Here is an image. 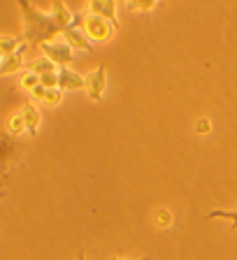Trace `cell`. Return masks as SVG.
I'll use <instances>...</instances> for the list:
<instances>
[{
    "mask_svg": "<svg viewBox=\"0 0 237 260\" xmlns=\"http://www.w3.org/2000/svg\"><path fill=\"white\" fill-rule=\"evenodd\" d=\"M105 88H107V68H105V63H100L96 70L86 75V86H84V91H86V95L91 98L93 103H100Z\"/></svg>",
    "mask_w": 237,
    "mask_h": 260,
    "instance_id": "cell-5",
    "label": "cell"
},
{
    "mask_svg": "<svg viewBox=\"0 0 237 260\" xmlns=\"http://www.w3.org/2000/svg\"><path fill=\"white\" fill-rule=\"evenodd\" d=\"M84 12H79V14H75V19H72V23L68 28H65L61 35H63V40L68 44H70L72 49H81V51H93V44L88 42L86 32H84Z\"/></svg>",
    "mask_w": 237,
    "mask_h": 260,
    "instance_id": "cell-3",
    "label": "cell"
},
{
    "mask_svg": "<svg viewBox=\"0 0 237 260\" xmlns=\"http://www.w3.org/2000/svg\"><path fill=\"white\" fill-rule=\"evenodd\" d=\"M84 32H86L88 42H107L109 38H112L114 32V23L109 21V19H105V16L100 14H84Z\"/></svg>",
    "mask_w": 237,
    "mask_h": 260,
    "instance_id": "cell-2",
    "label": "cell"
},
{
    "mask_svg": "<svg viewBox=\"0 0 237 260\" xmlns=\"http://www.w3.org/2000/svg\"><path fill=\"white\" fill-rule=\"evenodd\" d=\"M40 49H42V54L47 56L49 60H54L58 68H65V65L75 58V49L65 42V40H51V42H44Z\"/></svg>",
    "mask_w": 237,
    "mask_h": 260,
    "instance_id": "cell-4",
    "label": "cell"
},
{
    "mask_svg": "<svg viewBox=\"0 0 237 260\" xmlns=\"http://www.w3.org/2000/svg\"><path fill=\"white\" fill-rule=\"evenodd\" d=\"M121 3H126L130 12H151L158 0H121Z\"/></svg>",
    "mask_w": 237,
    "mask_h": 260,
    "instance_id": "cell-15",
    "label": "cell"
},
{
    "mask_svg": "<svg viewBox=\"0 0 237 260\" xmlns=\"http://www.w3.org/2000/svg\"><path fill=\"white\" fill-rule=\"evenodd\" d=\"M44 93H47V88L42 86V84H38V86L33 88L31 93H28V95H31V100H40V103H42V98H44Z\"/></svg>",
    "mask_w": 237,
    "mask_h": 260,
    "instance_id": "cell-21",
    "label": "cell"
},
{
    "mask_svg": "<svg viewBox=\"0 0 237 260\" xmlns=\"http://www.w3.org/2000/svg\"><path fill=\"white\" fill-rule=\"evenodd\" d=\"M21 133H26V123H23L21 112H19V114H12L10 119H7V135L16 137V135H21Z\"/></svg>",
    "mask_w": 237,
    "mask_h": 260,
    "instance_id": "cell-14",
    "label": "cell"
},
{
    "mask_svg": "<svg viewBox=\"0 0 237 260\" xmlns=\"http://www.w3.org/2000/svg\"><path fill=\"white\" fill-rule=\"evenodd\" d=\"M77 260H86V255H79V258H77Z\"/></svg>",
    "mask_w": 237,
    "mask_h": 260,
    "instance_id": "cell-25",
    "label": "cell"
},
{
    "mask_svg": "<svg viewBox=\"0 0 237 260\" xmlns=\"http://www.w3.org/2000/svg\"><path fill=\"white\" fill-rule=\"evenodd\" d=\"M210 128H212L210 119H200V121H198V133H202V135H205V133H207Z\"/></svg>",
    "mask_w": 237,
    "mask_h": 260,
    "instance_id": "cell-22",
    "label": "cell"
},
{
    "mask_svg": "<svg viewBox=\"0 0 237 260\" xmlns=\"http://www.w3.org/2000/svg\"><path fill=\"white\" fill-rule=\"evenodd\" d=\"M61 100H63V91H61L58 86L47 88V93H44V98H42V103L47 105V107H56V105H61Z\"/></svg>",
    "mask_w": 237,
    "mask_h": 260,
    "instance_id": "cell-18",
    "label": "cell"
},
{
    "mask_svg": "<svg viewBox=\"0 0 237 260\" xmlns=\"http://www.w3.org/2000/svg\"><path fill=\"white\" fill-rule=\"evenodd\" d=\"M21 47H23V38H14V35H0V56H3V58L16 54Z\"/></svg>",
    "mask_w": 237,
    "mask_h": 260,
    "instance_id": "cell-13",
    "label": "cell"
},
{
    "mask_svg": "<svg viewBox=\"0 0 237 260\" xmlns=\"http://www.w3.org/2000/svg\"><path fill=\"white\" fill-rule=\"evenodd\" d=\"M16 3L21 7L23 40H26V44L42 47L44 42H51L56 35H61V28H58V23L54 21L51 12L38 10L31 0H16Z\"/></svg>",
    "mask_w": 237,
    "mask_h": 260,
    "instance_id": "cell-1",
    "label": "cell"
},
{
    "mask_svg": "<svg viewBox=\"0 0 237 260\" xmlns=\"http://www.w3.org/2000/svg\"><path fill=\"white\" fill-rule=\"evenodd\" d=\"M14 156H16V142L12 140V135H0V168H5Z\"/></svg>",
    "mask_w": 237,
    "mask_h": 260,
    "instance_id": "cell-12",
    "label": "cell"
},
{
    "mask_svg": "<svg viewBox=\"0 0 237 260\" xmlns=\"http://www.w3.org/2000/svg\"><path fill=\"white\" fill-rule=\"evenodd\" d=\"M112 260H121V258H112ZM140 260H151V258H149V255H146V258H140Z\"/></svg>",
    "mask_w": 237,
    "mask_h": 260,
    "instance_id": "cell-23",
    "label": "cell"
},
{
    "mask_svg": "<svg viewBox=\"0 0 237 260\" xmlns=\"http://www.w3.org/2000/svg\"><path fill=\"white\" fill-rule=\"evenodd\" d=\"M207 218H226L232 223V230H237V209H214L207 214Z\"/></svg>",
    "mask_w": 237,
    "mask_h": 260,
    "instance_id": "cell-17",
    "label": "cell"
},
{
    "mask_svg": "<svg viewBox=\"0 0 237 260\" xmlns=\"http://www.w3.org/2000/svg\"><path fill=\"white\" fill-rule=\"evenodd\" d=\"M3 60H5V58H3V56H0V70H3Z\"/></svg>",
    "mask_w": 237,
    "mask_h": 260,
    "instance_id": "cell-24",
    "label": "cell"
},
{
    "mask_svg": "<svg viewBox=\"0 0 237 260\" xmlns=\"http://www.w3.org/2000/svg\"><path fill=\"white\" fill-rule=\"evenodd\" d=\"M40 84L44 88H56L58 86V72H47V75L40 77Z\"/></svg>",
    "mask_w": 237,
    "mask_h": 260,
    "instance_id": "cell-19",
    "label": "cell"
},
{
    "mask_svg": "<svg viewBox=\"0 0 237 260\" xmlns=\"http://www.w3.org/2000/svg\"><path fill=\"white\" fill-rule=\"evenodd\" d=\"M158 223H161V228H167V225H172V214H170V211L167 209H161L158 211Z\"/></svg>",
    "mask_w": 237,
    "mask_h": 260,
    "instance_id": "cell-20",
    "label": "cell"
},
{
    "mask_svg": "<svg viewBox=\"0 0 237 260\" xmlns=\"http://www.w3.org/2000/svg\"><path fill=\"white\" fill-rule=\"evenodd\" d=\"M86 86V77H81L79 72L70 70L68 65L58 68V88L61 91H79Z\"/></svg>",
    "mask_w": 237,
    "mask_h": 260,
    "instance_id": "cell-7",
    "label": "cell"
},
{
    "mask_svg": "<svg viewBox=\"0 0 237 260\" xmlns=\"http://www.w3.org/2000/svg\"><path fill=\"white\" fill-rule=\"evenodd\" d=\"M21 116H23V123H26V133L31 137H35V135H38V128H40V121H42V114H40V109L35 107V103H33V100L23 103Z\"/></svg>",
    "mask_w": 237,
    "mask_h": 260,
    "instance_id": "cell-8",
    "label": "cell"
},
{
    "mask_svg": "<svg viewBox=\"0 0 237 260\" xmlns=\"http://www.w3.org/2000/svg\"><path fill=\"white\" fill-rule=\"evenodd\" d=\"M31 47V44L23 42V47L16 51V54L7 56L5 60H3V70H0V75H12V72H19L21 68H26V60H23V54H26V49Z\"/></svg>",
    "mask_w": 237,
    "mask_h": 260,
    "instance_id": "cell-10",
    "label": "cell"
},
{
    "mask_svg": "<svg viewBox=\"0 0 237 260\" xmlns=\"http://www.w3.org/2000/svg\"><path fill=\"white\" fill-rule=\"evenodd\" d=\"M51 16H54V21L58 23L61 32H63L65 28L70 26L72 19H75V14L68 10V5H65L63 0H54V3H51Z\"/></svg>",
    "mask_w": 237,
    "mask_h": 260,
    "instance_id": "cell-9",
    "label": "cell"
},
{
    "mask_svg": "<svg viewBox=\"0 0 237 260\" xmlns=\"http://www.w3.org/2000/svg\"><path fill=\"white\" fill-rule=\"evenodd\" d=\"M38 84H40V75H35V72H31V70H23L21 77H19V86L28 93L38 86Z\"/></svg>",
    "mask_w": 237,
    "mask_h": 260,
    "instance_id": "cell-16",
    "label": "cell"
},
{
    "mask_svg": "<svg viewBox=\"0 0 237 260\" xmlns=\"http://www.w3.org/2000/svg\"><path fill=\"white\" fill-rule=\"evenodd\" d=\"M3 195H5V190H0V198H3Z\"/></svg>",
    "mask_w": 237,
    "mask_h": 260,
    "instance_id": "cell-26",
    "label": "cell"
},
{
    "mask_svg": "<svg viewBox=\"0 0 237 260\" xmlns=\"http://www.w3.org/2000/svg\"><path fill=\"white\" fill-rule=\"evenodd\" d=\"M26 70L35 72V75H47V72H58V65L54 63V60H49L47 56H42V58H33L26 63Z\"/></svg>",
    "mask_w": 237,
    "mask_h": 260,
    "instance_id": "cell-11",
    "label": "cell"
},
{
    "mask_svg": "<svg viewBox=\"0 0 237 260\" xmlns=\"http://www.w3.org/2000/svg\"><path fill=\"white\" fill-rule=\"evenodd\" d=\"M86 3V10L88 14H100L105 19L114 23V28H118L116 21V0H84Z\"/></svg>",
    "mask_w": 237,
    "mask_h": 260,
    "instance_id": "cell-6",
    "label": "cell"
}]
</instances>
